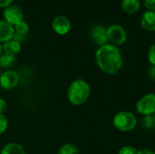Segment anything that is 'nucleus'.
<instances>
[{
	"label": "nucleus",
	"instance_id": "8",
	"mask_svg": "<svg viewBox=\"0 0 155 154\" xmlns=\"http://www.w3.org/2000/svg\"><path fill=\"white\" fill-rule=\"evenodd\" d=\"M19 82L18 74L15 71H6L0 76V85L5 90H11L15 88Z\"/></svg>",
	"mask_w": 155,
	"mask_h": 154
},
{
	"label": "nucleus",
	"instance_id": "14",
	"mask_svg": "<svg viewBox=\"0 0 155 154\" xmlns=\"http://www.w3.org/2000/svg\"><path fill=\"white\" fill-rule=\"evenodd\" d=\"M141 6V3L139 0H123L122 1V8L124 12L129 14L136 13Z\"/></svg>",
	"mask_w": 155,
	"mask_h": 154
},
{
	"label": "nucleus",
	"instance_id": "19",
	"mask_svg": "<svg viewBox=\"0 0 155 154\" xmlns=\"http://www.w3.org/2000/svg\"><path fill=\"white\" fill-rule=\"evenodd\" d=\"M8 126V121L4 114H0V134L4 133Z\"/></svg>",
	"mask_w": 155,
	"mask_h": 154
},
{
	"label": "nucleus",
	"instance_id": "5",
	"mask_svg": "<svg viewBox=\"0 0 155 154\" xmlns=\"http://www.w3.org/2000/svg\"><path fill=\"white\" fill-rule=\"evenodd\" d=\"M107 38L114 44H123L127 40V33L121 25H112L107 29Z\"/></svg>",
	"mask_w": 155,
	"mask_h": 154
},
{
	"label": "nucleus",
	"instance_id": "1",
	"mask_svg": "<svg viewBox=\"0 0 155 154\" xmlns=\"http://www.w3.org/2000/svg\"><path fill=\"white\" fill-rule=\"evenodd\" d=\"M95 60L102 72L107 74H117L123 66V57L120 50L114 44H105L95 53Z\"/></svg>",
	"mask_w": 155,
	"mask_h": 154
},
{
	"label": "nucleus",
	"instance_id": "16",
	"mask_svg": "<svg viewBox=\"0 0 155 154\" xmlns=\"http://www.w3.org/2000/svg\"><path fill=\"white\" fill-rule=\"evenodd\" d=\"M57 154H79L78 149L72 143H65L60 147Z\"/></svg>",
	"mask_w": 155,
	"mask_h": 154
},
{
	"label": "nucleus",
	"instance_id": "22",
	"mask_svg": "<svg viewBox=\"0 0 155 154\" xmlns=\"http://www.w3.org/2000/svg\"><path fill=\"white\" fill-rule=\"evenodd\" d=\"M144 6L151 11H155V0H143Z\"/></svg>",
	"mask_w": 155,
	"mask_h": 154
},
{
	"label": "nucleus",
	"instance_id": "7",
	"mask_svg": "<svg viewBox=\"0 0 155 154\" xmlns=\"http://www.w3.org/2000/svg\"><path fill=\"white\" fill-rule=\"evenodd\" d=\"M4 16L5 21L15 25L23 20L24 14L20 6L16 5H10L9 6L5 7V9L4 10Z\"/></svg>",
	"mask_w": 155,
	"mask_h": 154
},
{
	"label": "nucleus",
	"instance_id": "17",
	"mask_svg": "<svg viewBox=\"0 0 155 154\" xmlns=\"http://www.w3.org/2000/svg\"><path fill=\"white\" fill-rule=\"evenodd\" d=\"M14 28H15V33H17L19 34H22V35H25V36L27 35V33L29 31V25L24 20H22L19 23H17L16 25H15Z\"/></svg>",
	"mask_w": 155,
	"mask_h": 154
},
{
	"label": "nucleus",
	"instance_id": "3",
	"mask_svg": "<svg viewBox=\"0 0 155 154\" xmlns=\"http://www.w3.org/2000/svg\"><path fill=\"white\" fill-rule=\"evenodd\" d=\"M113 124L120 132H131L136 127L137 119L131 112H120L114 115Z\"/></svg>",
	"mask_w": 155,
	"mask_h": 154
},
{
	"label": "nucleus",
	"instance_id": "26",
	"mask_svg": "<svg viewBox=\"0 0 155 154\" xmlns=\"http://www.w3.org/2000/svg\"><path fill=\"white\" fill-rule=\"evenodd\" d=\"M136 154H155V152L152 150H148V149H143V150H140L137 151Z\"/></svg>",
	"mask_w": 155,
	"mask_h": 154
},
{
	"label": "nucleus",
	"instance_id": "27",
	"mask_svg": "<svg viewBox=\"0 0 155 154\" xmlns=\"http://www.w3.org/2000/svg\"><path fill=\"white\" fill-rule=\"evenodd\" d=\"M2 54V44H0V55Z\"/></svg>",
	"mask_w": 155,
	"mask_h": 154
},
{
	"label": "nucleus",
	"instance_id": "4",
	"mask_svg": "<svg viewBox=\"0 0 155 154\" xmlns=\"http://www.w3.org/2000/svg\"><path fill=\"white\" fill-rule=\"evenodd\" d=\"M136 110L144 116L155 114V93L143 95L136 103Z\"/></svg>",
	"mask_w": 155,
	"mask_h": 154
},
{
	"label": "nucleus",
	"instance_id": "11",
	"mask_svg": "<svg viewBox=\"0 0 155 154\" xmlns=\"http://www.w3.org/2000/svg\"><path fill=\"white\" fill-rule=\"evenodd\" d=\"M142 27L149 32L155 31V11L147 10L143 14L141 19Z\"/></svg>",
	"mask_w": 155,
	"mask_h": 154
},
{
	"label": "nucleus",
	"instance_id": "23",
	"mask_svg": "<svg viewBox=\"0 0 155 154\" xmlns=\"http://www.w3.org/2000/svg\"><path fill=\"white\" fill-rule=\"evenodd\" d=\"M6 109H7L6 102L3 98H0V114H4Z\"/></svg>",
	"mask_w": 155,
	"mask_h": 154
},
{
	"label": "nucleus",
	"instance_id": "9",
	"mask_svg": "<svg viewBox=\"0 0 155 154\" xmlns=\"http://www.w3.org/2000/svg\"><path fill=\"white\" fill-rule=\"evenodd\" d=\"M53 29L59 34H65L69 32L71 28L70 20L65 15H57L54 18L52 22Z\"/></svg>",
	"mask_w": 155,
	"mask_h": 154
},
{
	"label": "nucleus",
	"instance_id": "25",
	"mask_svg": "<svg viewBox=\"0 0 155 154\" xmlns=\"http://www.w3.org/2000/svg\"><path fill=\"white\" fill-rule=\"evenodd\" d=\"M13 0H0V6L2 7H7L12 4Z\"/></svg>",
	"mask_w": 155,
	"mask_h": 154
},
{
	"label": "nucleus",
	"instance_id": "21",
	"mask_svg": "<svg viewBox=\"0 0 155 154\" xmlns=\"http://www.w3.org/2000/svg\"><path fill=\"white\" fill-rule=\"evenodd\" d=\"M148 60L152 65H155V43L150 47L148 53Z\"/></svg>",
	"mask_w": 155,
	"mask_h": 154
},
{
	"label": "nucleus",
	"instance_id": "2",
	"mask_svg": "<svg viewBox=\"0 0 155 154\" xmlns=\"http://www.w3.org/2000/svg\"><path fill=\"white\" fill-rule=\"evenodd\" d=\"M90 93V85L85 81L77 79L70 84L67 91V98L73 105L79 106L87 102Z\"/></svg>",
	"mask_w": 155,
	"mask_h": 154
},
{
	"label": "nucleus",
	"instance_id": "15",
	"mask_svg": "<svg viewBox=\"0 0 155 154\" xmlns=\"http://www.w3.org/2000/svg\"><path fill=\"white\" fill-rule=\"evenodd\" d=\"M15 61L14 55H10L7 54H3L0 55V66L3 68L11 67Z\"/></svg>",
	"mask_w": 155,
	"mask_h": 154
},
{
	"label": "nucleus",
	"instance_id": "20",
	"mask_svg": "<svg viewBox=\"0 0 155 154\" xmlns=\"http://www.w3.org/2000/svg\"><path fill=\"white\" fill-rule=\"evenodd\" d=\"M137 150L132 146H124L118 152V154H136Z\"/></svg>",
	"mask_w": 155,
	"mask_h": 154
},
{
	"label": "nucleus",
	"instance_id": "18",
	"mask_svg": "<svg viewBox=\"0 0 155 154\" xmlns=\"http://www.w3.org/2000/svg\"><path fill=\"white\" fill-rule=\"evenodd\" d=\"M143 125L147 129L155 128V114L146 115L143 118Z\"/></svg>",
	"mask_w": 155,
	"mask_h": 154
},
{
	"label": "nucleus",
	"instance_id": "13",
	"mask_svg": "<svg viewBox=\"0 0 155 154\" xmlns=\"http://www.w3.org/2000/svg\"><path fill=\"white\" fill-rule=\"evenodd\" d=\"M0 154H25V151L21 144L10 143L4 146Z\"/></svg>",
	"mask_w": 155,
	"mask_h": 154
},
{
	"label": "nucleus",
	"instance_id": "10",
	"mask_svg": "<svg viewBox=\"0 0 155 154\" xmlns=\"http://www.w3.org/2000/svg\"><path fill=\"white\" fill-rule=\"evenodd\" d=\"M15 28L5 20H0V43H5L13 38Z\"/></svg>",
	"mask_w": 155,
	"mask_h": 154
},
{
	"label": "nucleus",
	"instance_id": "12",
	"mask_svg": "<svg viewBox=\"0 0 155 154\" xmlns=\"http://www.w3.org/2000/svg\"><path fill=\"white\" fill-rule=\"evenodd\" d=\"M2 50L5 52V54H7L15 56V54H17L20 52V50H21V44L12 38V39L5 42L2 44Z\"/></svg>",
	"mask_w": 155,
	"mask_h": 154
},
{
	"label": "nucleus",
	"instance_id": "6",
	"mask_svg": "<svg viewBox=\"0 0 155 154\" xmlns=\"http://www.w3.org/2000/svg\"><path fill=\"white\" fill-rule=\"evenodd\" d=\"M89 36L94 44L100 46L105 44L106 42L108 41L106 29L100 25H94L90 28Z\"/></svg>",
	"mask_w": 155,
	"mask_h": 154
},
{
	"label": "nucleus",
	"instance_id": "24",
	"mask_svg": "<svg viewBox=\"0 0 155 154\" xmlns=\"http://www.w3.org/2000/svg\"><path fill=\"white\" fill-rule=\"evenodd\" d=\"M148 76L151 80L155 81V65H151L148 69Z\"/></svg>",
	"mask_w": 155,
	"mask_h": 154
}]
</instances>
